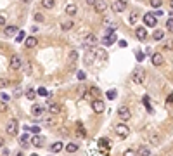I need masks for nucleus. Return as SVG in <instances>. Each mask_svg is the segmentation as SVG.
I'll list each match as a JSON object with an SVG mask.
<instances>
[{
	"mask_svg": "<svg viewBox=\"0 0 173 156\" xmlns=\"http://www.w3.org/2000/svg\"><path fill=\"white\" fill-rule=\"evenodd\" d=\"M170 7H172V11H173V0H170Z\"/></svg>",
	"mask_w": 173,
	"mask_h": 156,
	"instance_id": "52",
	"label": "nucleus"
},
{
	"mask_svg": "<svg viewBox=\"0 0 173 156\" xmlns=\"http://www.w3.org/2000/svg\"><path fill=\"white\" fill-rule=\"evenodd\" d=\"M31 144H33L35 147H42V146H43V139H42L40 135H35L33 139H31Z\"/></svg>",
	"mask_w": 173,
	"mask_h": 156,
	"instance_id": "18",
	"label": "nucleus"
},
{
	"mask_svg": "<svg viewBox=\"0 0 173 156\" xmlns=\"http://www.w3.org/2000/svg\"><path fill=\"white\" fill-rule=\"evenodd\" d=\"M2 24H5V18H4V16H0V26H2Z\"/></svg>",
	"mask_w": 173,
	"mask_h": 156,
	"instance_id": "48",
	"label": "nucleus"
},
{
	"mask_svg": "<svg viewBox=\"0 0 173 156\" xmlns=\"http://www.w3.org/2000/svg\"><path fill=\"white\" fill-rule=\"evenodd\" d=\"M76 77H78V80H81V82H83V80L87 78V75H85L83 71H78V73H76Z\"/></svg>",
	"mask_w": 173,
	"mask_h": 156,
	"instance_id": "37",
	"label": "nucleus"
},
{
	"mask_svg": "<svg viewBox=\"0 0 173 156\" xmlns=\"http://www.w3.org/2000/svg\"><path fill=\"white\" fill-rule=\"evenodd\" d=\"M2 146H4V139L0 137V147H2Z\"/></svg>",
	"mask_w": 173,
	"mask_h": 156,
	"instance_id": "50",
	"label": "nucleus"
},
{
	"mask_svg": "<svg viewBox=\"0 0 173 156\" xmlns=\"http://www.w3.org/2000/svg\"><path fill=\"white\" fill-rule=\"evenodd\" d=\"M118 116L121 118V121H128V120L132 118L130 108H128V106H121V108H118Z\"/></svg>",
	"mask_w": 173,
	"mask_h": 156,
	"instance_id": "5",
	"label": "nucleus"
},
{
	"mask_svg": "<svg viewBox=\"0 0 173 156\" xmlns=\"http://www.w3.org/2000/svg\"><path fill=\"white\" fill-rule=\"evenodd\" d=\"M128 21H130V24H135V23H137V14H132V16L128 18Z\"/></svg>",
	"mask_w": 173,
	"mask_h": 156,
	"instance_id": "38",
	"label": "nucleus"
},
{
	"mask_svg": "<svg viewBox=\"0 0 173 156\" xmlns=\"http://www.w3.org/2000/svg\"><path fill=\"white\" fill-rule=\"evenodd\" d=\"M7 85H9V82H5V80H0V89H2V87H7Z\"/></svg>",
	"mask_w": 173,
	"mask_h": 156,
	"instance_id": "44",
	"label": "nucleus"
},
{
	"mask_svg": "<svg viewBox=\"0 0 173 156\" xmlns=\"http://www.w3.org/2000/svg\"><path fill=\"white\" fill-rule=\"evenodd\" d=\"M168 102H173V94L170 96V97H168Z\"/></svg>",
	"mask_w": 173,
	"mask_h": 156,
	"instance_id": "49",
	"label": "nucleus"
},
{
	"mask_svg": "<svg viewBox=\"0 0 173 156\" xmlns=\"http://www.w3.org/2000/svg\"><path fill=\"white\" fill-rule=\"evenodd\" d=\"M116 42V35H114V31L113 33H109V35H106L104 38H102V43L106 45V47H109V45H113Z\"/></svg>",
	"mask_w": 173,
	"mask_h": 156,
	"instance_id": "10",
	"label": "nucleus"
},
{
	"mask_svg": "<svg viewBox=\"0 0 173 156\" xmlns=\"http://www.w3.org/2000/svg\"><path fill=\"white\" fill-rule=\"evenodd\" d=\"M151 61H153V64H154V66H161V64L165 62V59H163V56H161V54H153Z\"/></svg>",
	"mask_w": 173,
	"mask_h": 156,
	"instance_id": "15",
	"label": "nucleus"
},
{
	"mask_svg": "<svg viewBox=\"0 0 173 156\" xmlns=\"http://www.w3.org/2000/svg\"><path fill=\"white\" fill-rule=\"evenodd\" d=\"M166 30L173 33V18H172V19H168V21H166Z\"/></svg>",
	"mask_w": 173,
	"mask_h": 156,
	"instance_id": "32",
	"label": "nucleus"
},
{
	"mask_svg": "<svg viewBox=\"0 0 173 156\" xmlns=\"http://www.w3.org/2000/svg\"><path fill=\"white\" fill-rule=\"evenodd\" d=\"M5 132L9 134V135H16L18 134V120H9L7 121V125H5Z\"/></svg>",
	"mask_w": 173,
	"mask_h": 156,
	"instance_id": "4",
	"label": "nucleus"
},
{
	"mask_svg": "<svg viewBox=\"0 0 173 156\" xmlns=\"http://www.w3.org/2000/svg\"><path fill=\"white\" fill-rule=\"evenodd\" d=\"M94 7H95L97 12H104V11L107 9V2H106V0H97L95 4H94Z\"/></svg>",
	"mask_w": 173,
	"mask_h": 156,
	"instance_id": "12",
	"label": "nucleus"
},
{
	"mask_svg": "<svg viewBox=\"0 0 173 156\" xmlns=\"http://www.w3.org/2000/svg\"><path fill=\"white\" fill-rule=\"evenodd\" d=\"M137 151H138V155H142V156H149V155H151V149H149V147H145V146H140Z\"/></svg>",
	"mask_w": 173,
	"mask_h": 156,
	"instance_id": "21",
	"label": "nucleus"
},
{
	"mask_svg": "<svg viewBox=\"0 0 173 156\" xmlns=\"http://www.w3.org/2000/svg\"><path fill=\"white\" fill-rule=\"evenodd\" d=\"M66 151H68V153H75V151H78V144H75V142H69V144L66 146Z\"/></svg>",
	"mask_w": 173,
	"mask_h": 156,
	"instance_id": "25",
	"label": "nucleus"
},
{
	"mask_svg": "<svg viewBox=\"0 0 173 156\" xmlns=\"http://www.w3.org/2000/svg\"><path fill=\"white\" fill-rule=\"evenodd\" d=\"M21 66H23V61H21V57L18 56V54H14V56L11 57V68H12V69H19Z\"/></svg>",
	"mask_w": 173,
	"mask_h": 156,
	"instance_id": "8",
	"label": "nucleus"
},
{
	"mask_svg": "<svg viewBox=\"0 0 173 156\" xmlns=\"http://www.w3.org/2000/svg\"><path fill=\"white\" fill-rule=\"evenodd\" d=\"M26 97L31 99V101L37 97V92H35V89H28V90H26Z\"/></svg>",
	"mask_w": 173,
	"mask_h": 156,
	"instance_id": "29",
	"label": "nucleus"
},
{
	"mask_svg": "<svg viewBox=\"0 0 173 156\" xmlns=\"http://www.w3.org/2000/svg\"><path fill=\"white\" fill-rule=\"evenodd\" d=\"M107 99H116V90H107Z\"/></svg>",
	"mask_w": 173,
	"mask_h": 156,
	"instance_id": "35",
	"label": "nucleus"
},
{
	"mask_svg": "<svg viewBox=\"0 0 173 156\" xmlns=\"http://www.w3.org/2000/svg\"><path fill=\"white\" fill-rule=\"evenodd\" d=\"M43 113H45V108H43V106L33 104V108H31V115H33V116H42Z\"/></svg>",
	"mask_w": 173,
	"mask_h": 156,
	"instance_id": "11",
	"label": "nucleus"
},
{
	"mask_svg": "<svg viewBox=\"0 0 173 156\" xmlns=\"http://www.w3.org/2000/svg\"><path fill=\"white\" fill-rule=\"evenodd\" d=\"M132 80H133L137 85H142L145 82V71L140 69V68H135L133 71H132Z\"/></svg>",
	"mask_w": 173,
	"mask_h": 156,
	"instance_id": "1",
	"label": "nucleus"
},
{
	"mask_svg": "<svg viewBox=\"0 0 173 156\" xmlns=\"http://www.w3.org/2000/svg\"><path fill=\"white\" fill-rule=\"evenodd\" d=\"M85 2H87V4H88V5H94V4H95L97 0H85Z\"/></svg>",
	"mask_w": 173,
	"mask_h": 156,
	"instance_id": "47",
	"label": "nucleus"
},
{
	"mask_svg": "<svg viewBox=\"0 0 173 156\" xmlns=\"http://www.w3.org/2000/svg\"><path fill=\"white\" fill-rule=\"evenodd\" d=\"M149 4H151V7H154V9H161L163 0H149Z\"/></svg>",
	"mask_w": 173,
	"mask_h": 156,
	"instance_id": "26",
	"label": "nucleus"
},
{
	"mask_svg": "<svg viewBox=\"0 0 173 156\" xmlns=\"http://www.w3.org/2000/svg\"><path fill=\"white\" fill-rule=\"evenodd\" d=\"M135 155V149H126L125 151V156H133Z\"/></svg>",
	"mask_w": 173,
	"mask_h": 156,
	"instance_id": "43",
	"label": "nucleus"
},
{
	"mask_svg": "<svg viewBox=\"0 0 173 156\" xmlns=\"http://www.w3.org/2000/svg\"><path fill=\"white\" fill-rule=\"evenodd\" d=\"M76 12H78V7L75 4H69V5L66 7V14H68V16H76Z\"/></svg>",
	"mask_w": 173,
	"mask_h": 156,
	"instance_id": "16",
	"label": "nucleus"
},
{
	"mask_svg": "<svg viewBox=\"0 0 173 156\" xmlns=\"http://www.w3.org/2000/svg\"><path fill=\"white\" fill-rule=\"evenodd\" d=\"M19 33V28L18 26H7L5 28V35L7 37H14V35H18Z\"/></svg>",
	"mask_w": 173,
	"mask_h": 156,
	"instance_id": "14",
	"label": "nucleus"
},
{
	"mask_svg": "<svg viewBox=\"0 0 173 156\" xmlns=\"http://www.w3.org/2000/svg\"><path fill=\"white\" fill-rule=\"evenodd\" d=\"M49 113L50 115H59L61 113V106L59 104H49Z\"/></svg>",
	"mask_w": 173,
	"mask_h": 156,
	"instance_id": "17",
	"label": "nucleus"
},
{
	"mask_svg": "<svg viewBox=\"0 0 173 156\" xmlns=\"http://www.w3.org/2000/svg\"><path fill=\"white\" fill-rule=\"evenodd\" d=\"M21 2H24V4H30V2H33V0H21Z\"/></svg>",
	"mask_w": 173,
	"mask_h": 156,
	"instance_id": "51",
	"label": "nucleus"
},
{
	"mask_svg": "<svg viewBox=\"0 0 173 156\" xmlns=\"http://www.w3.org/2000/svg\"><path fill=\"white\" fill-rule=\"evenodd\" d=\"M153 38L154 40H163L165 38V31H163V30H156L154 35H153Z\"/></svg>",
	"mask_w": 173,
	"mask_h": 156,
	"instance_id": "24",
	"label": "nucleus"
},
{
	"mask_svg": "<svg viewBox=\"0 0 173 156\" xmlns=\"http://www.w3.org/2000/svg\"><path fill=\"white\" fill-rule=\"evenodd\" d=\"M37 94H38V96H42V97H47V96H49L47 89H43V87H40L38 90H37Z\"/></svg>",
	"mask_w": 173,
	"mask_h": 156,
	"instance_id": "30",
	"label": "nucleus"
},
{
	"mask_svg": "<svg viewBox=\"0 0 173 156\" xmlns=\"http://www.w3.org/2000/svg\"><path fill=\"white\" fill-rule=\"evenodd\" d=\"M92 109H94V113H104V109H106L104 101L102 99H94L92 101Z\"/></svg>",
	"mask_w": 173,
	"mask_h": 156,
	"instance_id": "6",
	"label": "nucleus"
},
{
	"mask_svg": "<svg viewBox=\"0 0 173 156\" xmlns=\"http://www.w3.org/2000/svg\"><path fill=\"white\" fill-rule=\"evenodd\" d=\"M145 59V54L144 52H137V61H144Z\"/></svg>",
	"mask_w": 173,
	"mask_h": 156,
	"instance_id": "39",
	"label": "nucleus"
},
{
	"mask_svg": "<svg viewBox=\"0 0 173 156\" xmlns=\"http://www.w3.org/2000/svg\"><path fill=\"white\" fill-rule=\"evenodd\" d=\"M142 19H144V24L149 26V28H154V26L157 24V18H156L154 12H145V16H144Z\"/></svg>",
	"mask_w": 173,
	"mask_h": 156,
	"instance_id": "3",
	"label": "nucleus"
},
{
	"mask_svg": "<svg viewBox=\"0 0 173 156\" xmlns=\"http://www.w3.org/2000/svg\"><path fill=\"white\" fill-rule=\"evenodd\" d=\"M99 147L100 149H109V139H100L99 140Z\"/></svg>",
	"mask_w": 173,
	"mask_h": 156,
	"instance_id": "22",
	"label": "nucleus"
},
{
	"mask_svg": "<svg viewBox=\"0 0 173 156\" xmlns=\"http://www.w3.org/2000/svg\"><path fill=\"white\" fill-rule=\"evenodd\" d=\"M9 96H7V94H2V101H4V102H7V101H9Z\"/></svg>",
	"mask_w": 173,
	"mask_h": 156,
	"instance_id": "45",
	"label": "nucleus"
},
{
	"mask_svg": "<svg viewBox=\"0 0 173 156\" xmlns=\"http://www.w3.org/2000/svg\"><path fill=\"white\" fill-rule=\"evenodd\" d=\"M24 128L30 130V132H33V134H38L40 132V127H37V125H35V127H24Z\"/></svg>",
	"mask_w": 173,
	"mask_h": 156,
	"instance_id": "31",
	"label": "nucleus"
},
{
	"mask_svg": "<svg viewBox=\"0 0 173 156\" xmlns=\"http://www.w3.org/2000/svg\"><path fill=\"white\" fill-rule=\"evenodd\" d=\"M114 132H116V135L121 137V139H126V137L130 135V128H128L125 123H118L116 128H114Z\"/></svg>",
	"mask_w": 173,
	"mask_h": 156,
	"instance_id": "2",
	"label": "nucleus"
},
{
	"mask_svg": "<svg viewBox=\"0 0 173 156\" xmlns=\"http://www.w3.org/2000/svg\"><path fill=\"white\" fill-rule=\"evenodd\" d=\"M95 42H97V38H95V35H92V33L85 37V43L87 45H95Z\"/></svg>",
	"mask_w": 173,
	"mask_h": 156,
	"instance_id": "19",
	"label": "nucleus"
},
{
	"mask_svg": "<svg viewBox=\"0 0 173 156\" xmlns=\"http://www.w3.org/2000/svg\"><path fill=\"white\" fill-rule=\"evenodd\" d=\"M90 94L95 96V97H99V96H100V90H99L97 87H92V89H90Z\"/></svg>",
	"mask_w": 173,
	"mask_h": 156,
	"instance_id": "33",
	"label": "nucleus"
},
{
	"mask_svg": "<svg viewBox=\"0 0 173 156\" xmlns=\"http://www.w3.org/2000/svg\"><path fill=\"white\" fill-rule=\"evenodd\" d=\"M119 47H123V49H125V47H126V42H125V40H119Z\"/></svg>",
	"mask_w": 173,
	"mask_h": 156,
	"instance_id": "46",
	"label": "nucleus"
},
{
	"mask_svg": "<svg viewBox=\"0 0 173 156\" xmlns=\"http://www.w3.org/2000/svg\"><path fill=\"white\" fill-rule=\"evenodd\" d=\"M42 5H43L45 9H52V7L56 5V0H42Z\"/></svg>",
	"mask_w": 173,
	"mask_h": 156,
	"instance_id": "23",
	"label": "nucleus"
},
{
	"mask_svg": "<svg viewBox=\"0 0 173 156\" xmlns=\"http://www.w3.org/2000/svg\"><path fill=\"white\" fill-rule=\"evenodd\" d=\"M0 111L7 113V104H5V102H0Z\"/></svg>",
	"mask_w": 173,
	"mask_h": 156,
	"instance_id": "42",
	"label": "nucleus"
},
{
	"mask_svg": "<svg viewBox=\"0 0 173 156\" xmlns=\"http://www.w3.org/2000/svg\"><path fill=\"white\" fill-rule=\"evenodd\" d=\"M151 140H153V144H159V135H156V134H154V135L151 137Z\"/></svg>",
	"mask_w": 173,
	"mask_h": 156,
	"instance_id": "41",
	"label": "nucleus"
},
{
	"mask_svg": "<svg viewBox=\"0 0 173 156\" xmlns=\"http://www.w3.org/2000/svg\"><path fill=\"white\" fill-rule=\"evenodd\" d=\"M35 19H37V21H40V23H42V21L45 19V18H43V14H40V12H37V14H35Z\"/></svg>",
	"mask_w": 173,
	"mask_h": 156,
	"instance_id": "40",
	"label": "nucleus"
},
{
	"mask_svg": "<svg viewBox=\"0 0 173 156\" xmlns=\"http://www.w3.org/2000/svg\"><path fill=\"white\" fill-rule=\"evenodd\" d=\"M24 38H26V37H24V33H23V31H19V33L16 35V40H18V42H23Z\"/></svg>",
	"mask_w": 173,
	"mask_h": 156,
	"instance_id": "36",
	"label": "nucleus"
},
{
	"mask_svg": "<svg viewBox=\"0 0 173 156\" xmlns=\"http://www.w3.org/2000/svg\"><path fill=\"white\" fill-rule=\"evenodd\" d=\"M37 43H38V40L35 38V37H28V38H24V45H26L28 49H33V47H37Z\"/></svg>",
	"mask_w": 173,
	"mask_h": 156,
	"instance_id": "13",
	"label": "nucleus"
},
{
	"mask_svg": "<svg viewBox=\"0 0 173 156\" xmlns=\"http://www.w3.org/2000/svg\"><path fill=\"white\" fill-rule=\"evenodd\" d=\"M126 9V0H116L113 2V11L114 12H123Z\"/></svg>",
	"mask_w": 173,
	"mask_h": 156,
	"instance_id": "7",
	"label": "nucleus"
},
{
	"mask_svg": "<svg viewBox=\"0 0 173 156\" xmlns=\"http://www.w3.org/2000/svg\"><path fill=\"white\" fill-rule=\"evenodd\" d=\"M135 35H137V38L140 40V42H145L147 40V30H145V26L144 28H137L135 30Z\"/></svg>",
	"mask_w": 173,
	"mask_h": 156,
	"instance_id": "9",
	"label": "nucleus"
},
{
	"mask_svg": "<svg viewBox=\"0 0 173 156\" xmlns=\"http://www.w3.org/2000/svg\"><path fill=\"white\" fill-rule=\"evenodd\" d=\"M71 28H73V21H64V23L61 24V30H62V31H69Z\"/></svg>",
	"mask_w": 173,
	"mask_h": 156,
	"instance_id": "20",
	"label": "nucleus"
},
{
	"mask_svg": "<svg viewBox=\"0 0 173 156\" xmlns=\"http://www.w3.org/2000/svg\"><path fill=\"white\" fill-rule=\"evenodd\" d=\"M75 61H78V54L76 52H71V54H69V66H71V68L75 66Z\"/></svg>",
	"mask_w": 173,
	"mask_h": 156,
	"instance_id": "28",
	"label": "nucleus"
},
{
	"mask_svg": "<svg viewBox=\"0 0 173 156\" xmlns=\"http://www.w3.org/2000/svg\"><path fill=\"white\" fill-rule=\"evenodd\" d=\"M165 49H166V50H173V42H172V40L165 42Z\"/></svg>",
	"mask_w": 173,
	"mask_h": 156,
	"instance_id": "34",
	"label": "nucleus"
},
{
	"mask_svg": "<svg viewBox=\"0 0 173 156\" xmlns=\"http://www.w3.org/2000/svg\"><path fill=\"white\" fill-rule=\"evenodd\" d=\"M50 149H52L54 153H59V151H62V142H54Z\"/></svg>",
	"mask_w": 173,
	"mask_h": 156,
	"instance_id": "27",
	"label": "nucleus"
}]
</instances>
